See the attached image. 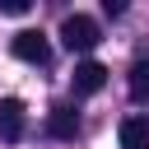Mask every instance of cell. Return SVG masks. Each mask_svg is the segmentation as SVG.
Masks as SVG:
<instances>
[{
    "mask_svg": "<svg viewBox=\"0 0 149 149\" xmlns=\"http://www.w3.org/2000/svg\"><path fill=\"white\" fill-rule=\"evenodd\" d=\"M61 42H65L70 51H93V47L102 42V33H98V23H93L88 14H65V23H61Z\"/></svg>",
    "mask_w": 149,
    "mask_h": 149,
    "instance_id": "obj_1",
    "label": "cell"
},
{
    "mask_svg": "<svg viewBox=\"0 0 149 149\" xmlns=\"http://www.w3.org/2000/svg\"><path fill=\"white\" fill-rule=\"evenodd\" d=\"M9 51H14L19 61H28V65H51V42H47L37 28H23V33H14Z\"/></svg>",
    "mask_w": 149,
    "mask_h": 149,
    "instance_id": "obj_2",
    "label": "cell"
},
{
    "mask_svg": "<svg viewBox=\"0 0 149 149\" xmlns=\"http://www.w3.org/2000/svg\"><path fill=\"white\" fill-rule=\"evenodd\" d=\"M70 84H74L79 98H88V93H98V88L107 84V65H102V61H79L74 74H70Z\"/></svg>",
    "mask_w": 149,
    "mask_h": 149,
    "instance_id": "obj_3",
    "label": "cell"
},
{
    "mask_svg": "<svg viewBox=\"0 0 149 149\" xmlns=\"http://www.w3.org/2000/svg\"><path fill=\"white\" fill-rule=\"evenodd\" d=\"M79 126H84V121H79V112H74L70 102H56V107L47 112V135H56V140H74Z\"/></svg>",
    "mask_w": 149,
    "mask_h": 149,
    "instance_id": "obj_4",
    "label": "cell"
},
{
    "mask_svg": "<svg viewBox=\"0 0 149 149\" xmlns=\"http://www.w3.org/2000/svg\"><path fill=\"white\" fill-rule=\"evenodd\" d=\"M23 126H28L23 102L19 98H0V140H23Z\"/></svg>",
    "mask_w": 149,
    "mask_h": 149,
    "instance_id": "obj_5",
    "label": "cell"
},
{
    "mask_svg": "<svg viewBox=\"0 0 149 149\" xmlns=\"http://www.w3.org/2000/svg\"><path fill=\"white\" fill-rule=\"evenodd\" d=\"M121 149H149V121L144 116H126L121 121Z\"/></svg>",
    "mask_w": 149,
    "mask_h": 149,
    "instance_id": "obj_6",
    "label": "cell"
},
{
    "mask_svg": "<svg viewBox=\"0 0 149 149\" xmlns=\"http://www.w3.org/2000/svg\"><path fill=\"white\" fill-rule=\"evenodd\" d=\"M130 98H135V102L149 98V61H135V65H130Z\"/></svg>",
    "mask_w": 149,
    "mask_h": 149,
    "instance_id": "obj_7",
    "label": "cell"
},
{
    "mask_svg": "<svg viewBox=\"0 0 149 149\" xmlns=\"http://www.w3.org/2000/svg\"><path fill=\"white\" fill-rule=\"evenodd\" d=\"M0 14H28V0H0Z\"/></svg>",
    "mask_w": 149,
    "mask_h": 149,
    "instance_id": "obj_8",
    "label": "cell"
}]
</instances>
